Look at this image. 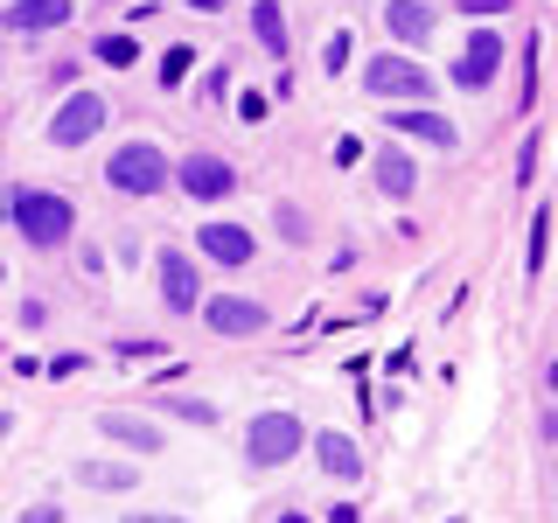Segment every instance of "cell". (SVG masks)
Returning <instances> with one entry per match:
<instances>
[{"label": "cell", "mask_w": 558, "mask_h": 523, "mask_svg": "<svg viewBox=\"0 0 558 523\" xmlns=\"http://www.w3.org/2000/svg\"><path fill=\"white\" fill-rule=\"evenodd\" d=\"M105 182H112L119 196H161L168 188V154L154 147V139H126V147L112 154V168H105Z\"/></svg>", "instance_id": "obj_3"}, {"label": "cell", "mask_w": 558, "mask_h": 523, "mask_svg": "<svg viewBox=\"0 0 558 523\" xmlns=\"http://www.w3.org/2000/svg\"><path fill=\"white\" fill-rule=\"evenodd\" d=\"M140 57V42L133 35H98V63H112V70H126Z\"/></svg>", "instance_id": "obj_20"}, {"label": "cell", "mask_w": 558, "mask_h": 523, "mask_svg": "<svg viewBox=\"0 0 558 523\" xmlns=\"http://www.w3.org/2000/svg\"><path fill=\"white\" fill-rule=\"evenodd\" d=\"M189 70H196V49H182V42H174L168 57H161V84H182Z\"/></svg>", "instance_id": "obj_22"}, {"label": "cell", "mask_w": 558, "mask_h": 523, "mask_svg": "<svg viewBox=\"0 0 558 523\" xmlns=\"http://www.w3.org/2000/svg\"><path fill=\"white\" fill-rule=\"evenodd\" d=\"M363 92H371V98H426L433 77L412 57H391V49H384V57L363 63Z\"/></svg>", "instance_id": "obj_4"}, {"label": "cell", "mask_w": 558, "mask_h": 523, "mask_svg": "<svg viewBox=\"0 0 558 523\" xmlns=\"http://www.w3.org/2000/svg\"><path fill=\"white\" fill-rule=\"evenodd\" d=\"M126 523H182V516H126Z\"/></svg>", "instance_id": "obj_28"}, {"label": "cell", "mask_w": 558, "mask_h": 523, "mask_svg": "<svg viewBox=\"0 0 558 523\" xmlns=\"http://www.w3.org/2000/svg\"><path fill=\"white\" fill-rule=\"evenodd\" d=\"M461 8H468V14H502L510 0H461Z\"/></svg>", "instance_id": "obj_26"}, {"label": "cell", "mask_w": 558, "mask_h": 523, "mask_svg": "<svg viewBox=\"0 0 558 523\" xmlns=\"http://www.w3.org/2000/svg\"><path fill=\"white\" fill-rule=\"evenodd\" d=\"M545 377H551V391H558V363H551V370H545Z\"/></svg>", "instance_id": "obj_29"}, {"label": "cell", "mask_w": 558, "mask_h": 523, "mask_svg": "<svg viewBox=\"0 0 558 523\" xmlns=\"http://www.w3.org/2000/svg\"><path fill=\"white\" fill-rule=\"evenodd\" d=\"M174 182H182L189 203H223L238 188V174H231V161H217V154H189V161L174 168Z\"/></svg>", "instance_id": "obj_6"}, {"label": "cell", "mask_w": 558, "mask_h": 523, "mask_svg": "<svg viewBox=\"0 0 558 523\" xmlns=\"http://www.w3.org/2000/svg\"><path fill=\"white\" fill-rule=\"evenodd\" d=\"M98 433H105V440H119V447H133V453H161V426H147V418L105 412V418H98Z\"/></svg>", "instance_id": "obj_13"}, {"label": "cell", "mask_w": 558, "mask_h": 523, "mask_svg": "<svg viewBox=\"0 0 558 523\" xmlns=\"http://www.w3.org/2000/svg\"><path fill=\"white\" fill-rule=\"evenodd\" d=\"M98 126H105V98H98V92H77V98L57 105L49 139H57V147H84V139H98Z\"/></svg>", "instance_id": "obj_5"}, {"label": "cell", "mask_w": 558, "mask_h": 523, "mask_svg": "<svg viewBox=\"0 0 558 523\" xmlns=\"http://www.w3.org/2000/svg\"><path fill=\"white\" fill-rule=\"evenodd\" d=\"M314 461H322V475H336V482L363 475V453H356V440H342V433H322V440H314Z\"/></svg>", "instance_id": "obj_14"}, {"label": "cell", "mask_w": 558, "mask_h": 523, "mask_svg": "<svg viewBox=\"0 0 558 523\" xmlns=\"http://www.w3.org/2000/svg\"><path fill=\"white\" fill-rule=\"evenodd\" d=\"M545 258H551V209H537V217H531V252H523V266L545 272Z\"/></svg>", "instance_id": "obj_19"}, {"label": "cell", "mask_w": 558, "mask_h": 523, "mask_svg": "<svg viewBox=\"0 0 558 523\" xmlns=\"http://www.w3.org/2000/svg\"><path fill=\"white\" fill-rule=\"evenodd\" d=\"M496 70H502V35L496 28H475V35H468V49H461V63H453V84H461V92H488Z\"/></svg>", "instance_id": "obj_7"}, {"label": "cell", "mask_w": 558, "mask_h": 523, "mask_svg": "<svg viewBox=\"0 0 558 523\" xmlns=\"http://www.w3.org/2000/svg\"><path fill=\"white\" fill-rule=\"evenodd\" d=\"M0 279H8V266H0Z\"/></svg>", "instance_id": "obj_31"}, {"label": "cell", "mask_w": 558, "mask_h": 523, "mask_svg": "<svg viewBox=\"0 0 558 523\" xmlns=\"http://www.w3.org/2000/svg\"><path fill=\"white\" fill-rule=\"evenodd\" d=\"M322 63H328V77H336V70L349 63V35H342V28H336V35L322 42Z\"/></svg>", "instance_id": "obj_23"}, {"label": "cell", "mask_w": 558, "mask_h": 523, "mask_svg": "<svg viewBox=\"0 0 558 523\" xmlns=\"http://www.w3.org/2000/svg\"><path fill=\"white\" fill-rule=\"evenodd\" d=\"M8 209H14V223H22V238L35 244V252H57V244L77 231V209H70L63 196H49V188H14Z\"/></svg>", "instance_id": "obj_1"}, {"label": "cell", "mask_w": 558, "mask_h": 523, "mask_svg": "<svg viewBox=\"0 0 558 523\" xmlns=\"http://www.w3.org/2000/svg\"><path fill=\"white\" fill-rule=\"evenodd\" d=\"M384 28H391V42H405V49H418V42H433V8H418V0H384Z\"/></svg>", "instance_id": "obj_10"}, {"label": "cell", "mask_w": 558, "mask_h": 523, "mask_svg": "<svg viewBox=\"0 0 558 523\" xmlns=\"http://www.w3.org/2000/svg\"><path fill=\"white\" fill-rule=\"evenodd\" d=\"M391 133H405V139H433V147H453V119H440V112H398L391 119Z\"/></svg>", "instance_id": "obj_15"}, {"label": "cell", "mask_w": 558, "mask_h": 523, "mask_svg": "<svg viewBox=\"0 0 558 523\" xmlns=\"http://www.w3.org/2000/svg\"><path fill=\"white\" fill-rule=\"evenodd\" d=\"M0 209H8V203H0Z\"/></svg>", "instance_id": "obj_32"}, {"label": "cell", "mask_w": 558, "mask_h": 523, "mask_svg": "<svg viewBox=\"0 0 558 523\" xmlns=\"http://www.w3.org/2000/svg\"><path fill=\"white\" fill-rule=\"evenodd\" d=\"M196 244L217 258V266H252V258H258V252H252V231H238V223H203Z\"/></svg>", "instance_id": "obj_12"}, {"label": "cell", "mask_w": 558, "mask_h": 523, "mask_svg": "<svg viewBox=\"0 0 558 523\" xmlns=\"http://www.w3.org/2000/svg\"><path fill=\"white\" fill-rule=\"evenodd\" d=\"M174 418H189V426H217V405H203V398H168Z\"/></svg>", "instance_id": "obj_21"}, {"label": "cell", "mask_w": 558, "mask_h": 523, "mask_svg": "<svg viewBox=\"0 0 558 523\" xmlns=\"http://www.w3.org/2000/svg\"><path fill=\"white\" fill-rule=\"evenodd\" d=\"M377 188H384V196H412V161L398 147L377 154Z\"/></svg>", "instance_id": "obj_18"}, {"label": "cell", "mask_w": 558, "mask_h": 523, "mask_svg": "<svg viewBox=\"0 0 558 523\" xmlns=\"http://www.w3.org/2000/svg\"><path fill=\"white\" fill-rule=\"evenodd\" d=\"M22 523H63V510H57V502H28Z\"/></svg>", "instance_id": "obj_25"}, {"label": "cell", "mask_w": 558, "mask_h": 523, "mask_svg": "<svg viewBox=\"0 0 558 523\" xmlns=\"http://www.w3.org/2000/svg\"><path fill=\"white\" fill-rule=\"evenodd\" d=\"M63 22H70V0H8L0 8V28H14V35H43Z\"/></svg>", "instance_id": "obj_9"}, {"label": "cell", "mask_w": 558, "mask_h": 523, "mask_svg": "<svg viewBox=\"0 0 558 523\" xmlns=\"http://www.w3.org/2000/svg\"><path fill=\"white\" fill-rule=\"evenodd\" d=\"M84 363H92V356H77V349H63V356H57V363H49V377H77V370H84Z\"/></svg>", "instance_id": "obj_24"}, {"label": "cell", "mask_w": 558, "mask_h": 523, "mask_svg": "<svg viewBox=\"0 0 558 523\" xmlns=\"http://www.w3.org/2000/svg\"><path fill=\"white\" fill-rule=\"evenodd\" d=\"M189 8H203V14H217V8H231V0H189Z\"/></svg>", "instance_id": "obj_27"}, {"label": "cell", "mask_w": 558, "mask_h": 523, "mask_svg": "<svg viewBox=\"0 0 558 523\" xmlns=\"http://www.w3.org/2000/svg\"><path fill=\"white\" fill-rule=\"evenodd\" d=\"M77 482H84V488H112V496H126L140 475H133L126 461H84V467H77Z\"/></svg>", "instance_id": "obj_17"}, {"label": "cell", "mask_w": 558, "mask_h": 523, "mask_svg": "<svg viewBox=\"0 0 558 523\" xmlns=\"http://www.w3.org/2000/svg\"><path fill=\"white\" fill-rule=\"evenodd\" d=\"M203 321L217 328V336H266L272 314L258 301H244V293H217V301H203Z\"/></svg>", "instance_id": "obj_8"}, {"label": "cell", "mask_w": 558, "mask_h": 523, "mask_svg": "<svg viewBox=\"0 0 558 523\" xmlns=\"http://www.w3.org/2000/svg\"><path fill=\"white\" fill-rule=\"evenodd\" d=\"M161 301H168V314H196L203 301H196V266H189L182 252H161Z\"/></svg>", "instance_id": "obj_11"}, {"label": "cell", "mask_w": 558, "mask_h": 523, "mask_svg": "<svg viewBox=\"0 0 558 523\" xmlns=\"http://www.w3.org/2000/svg\"><path fill=\"white\" fill-rule=\"evenodd\" d=\"M301 447H307V426L293 412H258L252 426H244V461L252 467H287Z\"/></svg>", "instance_id": "obj_2"}, {"label": "cell", "mask_w": 558, "mask_h": 523, "mask_svg": "<svg viewBox=\"0 0 558 523\" xmlns=\"http://www.w3.org/2000/svg\"><path fill=\"white\" fill-rule=\"evenodd\" d=\"M252 35H258V49L287 57V14H279V0H258L252 8Z\"/></svg>", "instance_id": "obj_16"}, {"label": "cell", "mask_w": 558, "mask_h": 523, "mask_svg": "<svg viewBox=\"0 0 558 523\" xmlns=\"http://www.w3.org/2000/svg\"><path fill=\"white\" fill-rule=\"evenodd\" d=\"M279 523H307V516H279Z\"/></svg>", "instance_id": "obj_30"}]
</instances>
